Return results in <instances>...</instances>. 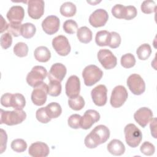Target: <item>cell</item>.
Returning a JSON list of instances; mask_svg holds the SVG:
<instances>
[{"instance_id":"obj_48","label":"cell","mask_w":157,"mask_h":157,"mask_svg":"<svg viewBox=\"0 0 157 157\" xmlns=\"http://www.w3.org/2000/svg\"><path fill=\"white\" fill-rule=\"evenodd\" d=\"M1 33H3L4 31L7 29L8 28V24L7 23V22L6 21V20H4L3 17L1 15Z\"/></svg>"},{"instance_id":"obj_32","label":"cell","mask_w":157,"mask_h":157,"mask_svg":"<svg viewBox=\"0 0 157 157\" xmlns=\"http://www.w3.org/2000/svg\"><path fill=\"white\" fill-rule=\"evenodd\" d=\"M14 54L18 57H25L28 53V47L25 42H18L13 47Z\"/></svg>"},{"instance_id":"obj_35","label":"cell","mask_w":157,"mask_h":157,"mask_svg":"<svg viewBox=\"0 0 157 157\" xmlns=\"http://www.w3.org/2000/svg\"><path fill=\"white\" fill-rule=\"evenodd\" d=\"M141 10L143 13L150 14L156 12V5L154 1H144L141 4Z\"/></svg>"},{"instance_id":"obj_40","label":"cell","mask_w":157,"mask_h":157,"mask_svg":"<svg viewBox=\"0 0 157 157\" xmlns=\"http://www.w3.org/2000/svg\"><path fill=\"white\" fill-rule=\"evenodd\" d=\"M140 151L147 156H151L154 154L155 151V146L150 142H144L140 148Z\"/></svg>"},{"instance_id":"obj_16","label":"cell","mask_w":157,"mask_h":157,"mask_svg":"<svg viewBox=\"0 0 157 157\" xmlns=\"http://www.w3.org/2000/svg\"><path fill=\"white\" fill-rule=\"evenodd\" d=\"M59 19L57 16H47L42 22V27L44 32L49 35L56 33L59 28Z\"/></svg>"},{"instance_id":"obj_30","label":"cell","mask_w":157,"mask_h":157,"mask_svg":"<svg viewBox=\"0 0 157 157\" xmlns=\"http://www.w3.org/2000/svg\"><path fill=\"white\" fill-rule=\"evenodd\" d=\"M68 104L71 109L74 110H80L85 106V101L82 96L78 95L77 97L69 98Z\"/></svg>"},{"instance_id":"obj_31","label":"cell","mask_w":157,"mask_h":157,"mask_svg":"<svg viewBox=\"0 0 157 157\" xmlns=\"http://www.w3.org/2000/svg\"><path fill=\"white\" fill-rule=\"evenodd\" d=\"M61 84L58 81H50L48 85V94L52 96H58L61 92Z\"/></svg>"},{"instance_id":"obj_12","label":"cell","mask_w":157,"mask_h":157,"mask_svg":"<svg viewBox=\"0 0 157 157\" xmlns=\"http://www.w3.org/2000/svg\"><path fill=\"white\" fill-rule=\"evenodd\" d=\"M107 89L104 85H99L94 87L91 92L92 100L95 105L101 107L104 105L107 100Z\"/></svg>"},{"instance_id":"obj_7","label":"cell","mask_w":157,"mask_h":157,"mask_svg":"<svg viewBox=\"0 0 157 157\" xmlns=\"http://www.w3.org/2000/svg\"><path fill=\"white\" fill-rule=\"evenodd\" d=\"M127 85L135 95H140L145 90V83L141 76L137 74L130 75L127 79Z\"/></svg>"},{"instance_id":"obj_36","label":"cell","mask_w":157,"mask_h":157,"mask_svg":"<svg viewBox=\"0 0 157 157\" xmlns=\"http://www.w3.org/2000/svg\"><path fill=\"white\" fill-rule=\"evenodd\" d=\"M63 29L66 33L72 34L77 31L78 25L76 21L73 20H67L64 21L63 24Z\"/></svg>"},{"instance_id":"obj_8","label":"cell","mask_w":157,"mask_h":157,"mask_svg":"<svg viewBox=\"0 0 157 157\" xmlns=\"http://www.w3.org/2000/svg\"><path fill=\"white\" fill-rule=\"evenodd\" d=\"M47 94L48 85L45 83L42 82L34 87L31 93V100L36 105H42L47 101Z\"/></svg>"},{"instance_id":"obj_24","label":"cell","mask_w":157,"mask_h":157,"mask_svg":"<svg viewBox=\"0 0 157 157\" xmlns=\"http://www.w3.org/2000/svg\"><path fill=\"white\" fill-rule=\"evenodd\" d=\"M47 114L52 118H58L62 112V109L61 105L57 102L49 103L46 107H45Z\"/></svg>"},{"instance_id":"obj_38","label":"cell","mask_w":157,"mask_h":157,"mask_svg":"<svg viewBox=\"0 0 157 157\" xmlns=\"http://www.w3.org/2000/svg\"><path fill=\"white\" fill-rule=\"evenodd\" d=\"M36 117L37 120L42 123H47L51 120V118L47 114L45 107H41L37 110Z\"/></svg>"},{"instance_id":"obj_37","label":"cell","mask_w":157,"mask_h":157,"mask_svg":"<svg viewBox=\"0 0 157 157\" xmlns=\"http://www.w3.org/2000/svg\"><path fill=\"white\" fill-rule=\"evenodd\" d=\"M121 37L120 34L116 32L110 33L108 46L112 48H118L121 44Z\"/></svg>"},{"instance_id":"obj_47","label":"cell","mask_w":157,"mask_h":157,"mask_svg":"<svg viewBox=\"0 0 157 157\" xmlns=\"http://www.w3.org/2000/svg\"><path fill=\"white\" fill-rule=\"evenodd\" d=\"M156 118H153L151 120L150 122V129H151V134L153 136L154 138H156Z\"/></svg>"},{"instance_id":"obj_11","label":"cell","mask_w":157,"mask_h":157,"mask_svg":"<svg viewBox=\"0 0 157 157\" xmlns=\"http://www.w3.org/2000/svg\"><path fill=\"white\" fill-rule=\"evenodd\" d=\"M44 1L42 0H31L28 1V13L29 16L35 20L39 19L44 13Z\"/></svg>"},{"instance_id":"obj_14","label":"cell","mask_w":157,"mask_h":157,"mask_svg":"<svg viewBox=\"0 0 157 157\" xmlns=\"http://www.w3.org/2000/svg\"><path fill=\"white\" fill-rule=\"evenodd\" d=\"M66 94L69 98L77 97L80 91V82L76 75H71L66 83Z\"/></svg>"},{"instance_id":"obj_19","label":"cell","mask_w":157,"mask_h":157,"mask_svg":"<svg viewBox=\"0 0 157 157\" xmlns=\"http://www.w3.org/2000/svg\"><path fill=\"white\" fill-rule=\"evenodd\" d=\"M50 152L48 146L44 142L33 143L28 150V153L33 157H46Z\"/></svg>"},{"instance_id":"obj_29","label":"cell","mask_w":157,"mask_h":157,"mask_svg":"<svg viewBox=\"0 0 157 157\" xmlns=\"http://www.w3.org/2000/svg\"><path fill=\"white\" fill-rule=\"evenodd\" d=\"M36 31V26L31 23H26L22 24L21 35L25 39H30L33 37Z\"/></svg>"},{"instance_id":"obj_10","label":"cell","mask_w":157,"mask_h":157,"mask_svg":"<svg viewBox=\"0 0 157 157\" xmlns=\"http://www.w3.org/2000/svg\"><path fill=\"white\" fill-rule=\"evenodd\" d=\"M52 46L56 52L60 56H67L71 52V45L66 37L59 35L52 40Z\"/></svg>"},{"instance_id":"obj_46","label":"cell","mask_w":157,"mask_h":157,"mask_svg":"<svg viewBox=\"0 0 157 157\" xmlns=\"http://www.w3.org/2000/svg\"><path fill=\"white\" fill-rule=\"evenodd\" d=\"M7 136L3 129H1V153H2L6 149Z\"/></svg>"},{"instance_id":"obj_21","label":"cell","mask_w":157,"mask_h":157,"mask_svg":"<svg viewBox=\"0 0 157 157\" xmlns=\"http://www.w3.org/2000/svg\"><path fill=\"white\" fill-rule=\"evenodd\" d=\"M108 151L115 156H120L125 151V147L122 142L118 139L112 140L107 145Z\"/></svg>"},{"instance_id":"obj_34","label":"cell","mask_w":157,"mask_h":157,"mask_svg":"<svg viewBox=\"0 0 157 157\" xmlns=\"http://www.w3.org/2000/svg\"><path fill=\"white\" fill-rule=\"evenodd\" d=\"M10 147L15 152L21 153L26 150L27 144L23 139H17L12 142Z\"/></svg>"},{"instance_id":"obj_39","label":"cell","mask_w":157,"mask_h":157,"mask_svg":"<svg viewBox=\"0 0 157 157\" xmlns=\"http://www.w3.org/2000/svg\"><path fill=\"white\" fill-rule=\"evenodd\" d=\"M21 25L22 24L21 23H9L8 24V28L7 30L9 33L12 34L14 37H18L21 35Z\"/></svg>"},{"instance_id":"obj_23","label":"cell","mask_w":157,"mask_h":157,"mask_svg":"<svg viewBox=\"0 0 157 157\" xmlns=\"http://www.w3.org/2000/svg\"><path fill=\"white\" fill-rule=\"evenodd\" d=\"M77 36L78 40L84 44H88L92 40V32L86 26H82L77 31Z\"/></svg>"},{"instance_id":"obj_45","label":"cell","mask_w":157,"mask_h":157,"mask_svg":"<svg viewBox=\"0 0 157 157\" xmlns=\"http://www.w3.org/2000/svg\"><path fill=\"white\" fill-rule=\"evenodd\" d=\"M12 94L7 93L4 94L1 98V105L6 107H11V98Z\"/></svg>"},{"instance_id":"obj_5","label":"cell","mask_w":157,"mask_h":157,"mask_svg":"<svg viewBox=\"0 0 157 157\" xmlns=\"http://www.w3.org/2000/svg\"><path fill=\"white\" fill-rule=\"evenodd\" d=\"M47 75V69L41 66H35L26 76L28 84L34 87L43 82Z\"/></svg>"},{"instance_id":"obj_22","label":"cell","mask_w":157,"mask_h":157,"mask_svg":"<svg viewBox=\"0 0 157 157\" xmlns=\"http://www.w3.org/2000/svg\"><path fill=\"white\" fill-rule=\"evenodd\" d=\"M35 59L41 63L47 62L51 58V53L49 49L44 46L37 47L34 52Z\"/></svg>"},{"instance_id":"obj_13","label":"cell","mask_w":157,"mask_h":157,"mask_svg":"<svg viewBox=\"0 0 157 157\" xmlns=\"http://www.w3.org/2000/svg\"><path fill=\"white\" fill-rule=\"evenodd\" d=\"M109 18L107 11L102 9H98L94 11L89 17L90 24L94 27L98 28L104 26Z\"/></svg>"},{"instance_id":"obj_4","label":"cell","mask_w":157,"mask_h":157,"mask_svg":"<svg viewBox=\"0 0 157 157\" xmlns=\"http://www.w3.org/2000/svg\"><path fill=\"white\" fill-rule=\"evenodd\" d=\"M103 75V72L97 66L91 64L86 66L83 72L82 77L85 85L91 86L99 82Z\"/></svg>"},{"instance_id":"obj_9","label":"cell","mask_w":157,"mask_h":157,"mask_svg":"<svg viewBox=\"0 0 157 157\" xmlns=\"http://www.w3.org/2000/svg\"><path fill=\"white\" fill-rule=\"evenodd\" d=\"M98 61L105 69H111L117 64V59L112 52L107 49H101L97 55Z\"/></svg>"},{"instance_id":"obj_18","label":"cell","mask_w":157,"mask_h":157,"mask_svg":"<svg viewBox=\"0 0 157 157\" xmlns=\"http://www.w3.org/2000/svg\"><path fill=\"white\" fill-rule=\"evenodd\" d=\"M66 72L67 69L64 64L58 63L53 64L47 74L48 80L61 82L66 76Z\"/></svg>"},{"instance_id":"obj_27","label":"cell","mask_w":157,"mask_h":157,"mask_svg":"<svg viewBox=\"0 0 157 157\" xmlns=\"http://www.w3.org/2000/svg\"><path fill=\"white\" fill-rule=\"evenodd\" d=\"M110 33L105 30L98 31L95 37V42L96 44L100 47L108 46Z\"/></svg>"},{"instance_id":"obj_15","label":"cell","mask_w":157,"mask_h":157,"mask_svg":"<svg viewBox=\"0 0 157 157\" xmlns=\"http://www.w3.org/2000/svg\"><path fill=\"white\" fill-rule=\"evenodd\" d=\"M99 119L100 115L98 111L92 109L87 110L81 117L80 128L83 129H88Z\"/></svg>"},{"instance_id":"obj_33","label":"cell","mask_w":157,"mask_h":157,"mask_svg":"<svg viewBox=\"0 0 157 157\" xmlns=\"http://www.w3.org/2000/svg\"><path fill=\"white\" fill-rule=\"evenodd\" d=\"M120 63L123 67L128 69L132 67L135 65L136 59L132 54L126 53L121 56Z\"/></svg>"},{"instance_id":"obj_6","label":"cell","mask_w":157,"mask_h":157,"mask_svg":"<svg viewBox=\"0 0 157 157\" xmlns=\"http://www.w3.org/2000/svg\"><path fill=\"white\" fill-rule=\"evenodd\" d=\"M128 96V93L124 86L118 85L112 90L110 102L114 108H118L123 105Z\"/></svg>"},{"instance_id":"obj_26","label":"cell","mask_w":157,"mask_h":157,"mask_svg":"<svg viewBox=\"0 0 157 157\" xmlns=\"http://www.w3.org/2000/svg\"><path fill=\"white\" fill-rule=\"evenodd\" d=\"M59 11L62 15L66 17H70L75 14L77 8L74 3L71 2H66L61 6Z\"/></svg>"},{"instance_id":"obj_1","label":"cell","mask_w":157,"mask_h":157,"mask_svg":"<svg viewBox=\"0 0 157 157\" xmlns=\"http://www.w3.org/2000/svg\"><path fill=\"white\" fill-rule=\"evenodd\" d=\"M110 137L109 128L102 124L96 126L84 140L85 145L88 148H94L105 143Z\"/></svg>"},{"instance_id":"obj_25","label":"cell","mask_w":157,"mask_h":157,"mask_svg":"<svg viewBox=\"0 0 157 157\" xmlns=\"http://www.w3.org/2000/svg\"><path fill=\"white\" fill-rule=\"evenodd\" d=\"M26 105V100L24 96L20 93L12 94L11 98V107L14 110H23Z\"/></svg>"},{"instance_id":"obj_43","label":"cell","mask_w":157,"mask_h":157,"mask_svg":"<svg viewBox=\"0 0 157 157\" xmlns=\"http://www.w3.org/2000/svg\"><path fill=\"white\" fill-rule=\"evenodd\" d=\"M1 46L3 49L9 48L12 43V37L10 33H5L1 36Z\"/></svg>"},{"instance_id":"obj_2","label":"cell","mask_w":157,"mask_h":157,"mask_svg":"<svg viewBox=\"0 0 157 157\" xmlns=\"http://www.w3.org/2000/svg\"><path fill=\"white\" fill-rule=\"evenodd\" d=\"M0 124L13 126L22 123L26 118V113L23 110L5 111L1 109Z\"/></svg>"},{"instance_id":"obj_3","label":"cell","mask_w":157,"mask_h":157,"mask_svg":"<svg viewBox=\"0 0 157 157\" xmlns=\"http://www.w3.org/2000/svg\"><path fill=\"white\" fill-rule=\"evenodd\" d=\"M125 140L126 144L131 147H137L142 139L141 131L132 123L127 124L124 129Z\"/></svg>"},{"instance_id":"obj_41","label":"cell","mask_w":157,"mask_h":157,"mask_svg":"<svg viewBox=\"0 0 157 157\" xmlns=\"http://www.w3.org/2000/svg\"><path fill=\"white\" fill-rule=\"evenodd\" d=\"M81 117H82L78 114L71 115L67 120L68 125L71 128H73V129L80 128Z\"/></svg>"},{"instance_id":"obj_44","label":"cell","mask_w":157,"mask_h":157,"mask_svg":"<svg viewBox=\"0 0 157 157\" xmlns=\"http://www.w3.org/2000/svg\"><path fill=\"white\" fill-rule=\"evenodd\" d=\"M124 6L121 4H116L112 9V15L117 18L122 19L124 18Z\"/></svg>"},{"instance_id":"obj_20","label":"cell","mask_w":157,"mask_h":157,"mask_svg":"<svg viewBox=\"0 0 157 157\" xmlns=\"http://www.w3.org/2000/svg\"><path fill=\"white\" fill-rule=\"evenodd\" d=\"M6 16L10 23H21L25 17L24 9L20 6H13L10 8Z\"/></svg>"},{"instance_id":"obj_42","label":"cell","mask_w":157,"mask_h":157,"mask_svg":"<svg viewBox=\"0 0 157 157\" xmlns=\"http://www.w3.org/2000/svg\"><path fill=\"white\" fill-rule=\"evenodd\" d=\"M137 14V11L136 8L133 6H124V19L127 20H132L135 18Z\"/></svg>"},{"instance_id":"obj_28","label":"cell","mask_w":157,"mask_h":157,"mask_svg":"<svg viewBox=\"0 0 157 157\" xmlns=\"http://www.w3.org/2000/svg\"><path fill=\"white\" fill-rule=\"evenodd\" d=\"M136 53L139 59H147L151 53V48L150 45L148 44H142L137 48L136 50Z\"/></svg>"},{"instance_id":"obj_17","label":"cell","mask_w":157,"mask_h":157,"mask_svg":"<svg viewBox=\"0 0 157 157\" xmlns=\"http://www.w3.org/2000/svg\"><path fill=\"white\" fill-rule=\"evenodd\" d=\"M152 111L147 107H141L134 114L136 121L142 128H145L153 118Z\"/></svg>"}]
</instances>
